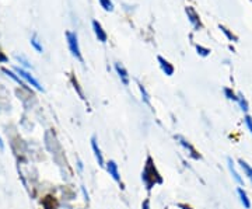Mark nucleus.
Instances as JSON below:
<instances>
[{
	"mask_svg": "<svg viewBox=\"0 0 252 209\" xmlns=\"http://www.w3.org/2000/svg\"><path fill=\"white\" fill-rule=\"evenodd\" d=\"M142 181L144 182L147 190H152L156 184H161L162 182V178L157 172L152 157H147V162H146L143 173H142Z\"/></svg>",
	"mask_w": 252,
	"mask_h": 209,
	"instance_id": "nucleus-1",
	"label": "nucleus"
},
{
	"mask_svg": "<svg viewBox=\"0 0 252 209\" xmlns=\"http://www.w3.org/2000/svg\"><path fill=\"white\" fill-rule=\"evenodd\" d=\"M66 39H67V45H69V49H70V52H72L73 56L83 64V56H81L80 52V45H79L77 34H76L74 31H67V33H66Z\"/></svg>",
	"mask_w": 252,
	"mask_h": 209,
	"instance_id": "nucleus-2",
	"label": "nucleus"
},
{
	"mask_svg": "<svg viewBox=\"0 0 252 209\" xmlns=\"http://www.w3.org/2000/svg\"><path fill=\"white\" fill-rule=\"evenodd\" d=\"M14 72L17 73L20 77H23V79H24V80H26L28 84H31L32 87H35L36 90H39V91L44 90V87H42V86L39 84V82L36 80L35 77H34L32 74H30L27 70H24L23 68H14Z\"/></svg>",
	"mask_w": 252,
	"mask_h": 209,
	"instance_id": "nucleus-3",
	"label": "nucleus"
},
{
	"mask_svg": "<svg viewBox=\"0 0 252 209\" xmlns=\"http://www.w3.org/2000/svg\"><path fill=\"white\" fill-rule=\"evenodd\" d=\"M227 167H228V170H230L231 177L234 178V181L237 182V184H240V185H243L244 184L243 177H241V174L238 173V170L235 169V164H234V162H233V159H231V157H228V159H227Z\"/></svg>",
	"mask_w": 252,
	"mask_h": 209,
	"instance_id": "nucleus-4",
	"label": "nucleus"
},
{
	"mask_svg": "<svg viewBox=\"0 0 252 209\" xmlns=\"http://www.w3.org/2000/svg\"><path fill=\"white\" fill-rule=\"evenodd\" d=\"M93 30H94V34H95V36L98 38L99 42H107V39H108V35H107V33L104 31V28H102V26L99 24L97 20H94L93 21Z\"/></svg>",
	"mask_w": 252,
	"mask_h": 209,
	"instance_id": "nucleus-5",
	"label": "nucleus"
},
{
	"mask_svg": "<svg viewBox=\"0 0 252 209\" xmlns=\"http://www.w3.org/2000/svg\"><path fill=\"white\" fill-rule=\"evenodd\" d=\"M107 172L109 173V175L118 182V184H121V175H119V170H118V164L114 162V160H109L107 162Z\"/></svg>",
	"mask_w": 252,
	"mask_h": 209,
	"instance_id": "nucleus-6",
	"label": "nucleus"
},
{
	"mask_svg": "<svg viewBox=\"0 0 252 209\" xmlns=\"http://www.w3.org/2000/svg\"><path fill=\"white\" fill-rule=\"evenodd\" d=\"M91 147H93L94 156H95V159H97V162H98V166L104 167V166H105V163H104V156H102V153H101V149H99L98 143H97V139H95V137L91 138Z\"/></svg>",
	"mask_w": 252,
	"mask_h": 209,
	"instance_id": "nucleus-7",
	"label": "nucleus"
},
{
	"mask_svg": "<svg viewBox=\"0 0 252 209\" xmlns=\"http://www.w3.org/2000/svg\"><path fill=\"white\" fill-rule=\"evenodd\" d=\"M157 61H158V64H160L161 70L165 73L167 76H172V74H174V66H172L167 59H164L162 56H158V58H157Z\"/></svg>",
	"mask_w": 252,
	"mask_h": 209,
	"instance_id": "nucleus-8",
	"label": "nucleus"
},
{
	"mask_svg": "<svg viewBox=\"0 0 252 209\" xmlns=\"http://www.w3.org/2000/svg\"><path fill=\"white\" fill-rule=\"evenodd\" d=\"M115 70H117L118 76H119V79H121V82L124 83L125 86H129V73H127V70H126L125 68L117 62V64H115Z\"/></svg>",
	"mask_w": 252,
	"mask_h": 209,
	"instance_id": "nucleus-9",
	"label": "nucleus"
},
{
	"mask_svg": "<svg viewBox=\"0 0 252 209\" xmlns=\"http://www.w3.org/2000/svg\"><path fill=\"white\" fill-rule=\"evenodd\" d=\"M185 11H187V14H188V18H189V21H190V24L198 30V28L200 27V20H199L198 13L192 9V7H187Z\"/></svg>",
	"mask_w": 252,
	"mask_h": 209,
	"instance_id": "nucleus-10",
	"label": "nucleus"
},
{
	"mask_svg": "<svg viewBox=\"0 0 252 209\" xmlns=\"http://www.w3.org/2000/svg\"><path fill=\"white\" fill-rule=\"evenodd\" d=\"M237 194H238V197H240V202L243 204L244 208L251 209V201H250L248 194H247V191L244 190L243 187H238V188H237Z\"/></svg>",
	"mask_w": 252,
	"mask_h": 209,
	"instance_id": "nucleus-11",
	"label": "nucleus"
},
{
	"mask_svg": "<svg viewBox=\"0 0 252 209\" xmlns=\"http://www.w3.org/2000/svg\"><path fill=\"white\" fill-rule=\"evenodd\" d=\"M175 139H177V140H180L181 145L184 146L187 150H189V152H190V156H192L193 159H199V155L196 153V150L192 147V145H190V143H188V140H185V139L181 137V135H177V137H175Z\"/></svg>",
	"mask_w": 252,
	"mask_h": 209,
	"instance_id": "nucleus-12",
	"label": "nucleus"
},
{
	"mask_svg": "<svg viewBox=\"0 0 252 209\" xmlns=\"http://www.w3.org/2000/svg\"><path fill=\"white\" fill-rule=\"evenodd\" d=\"M238 163H240V167H241V170L244 172V175H245V177H247V178H248V180L252 182V167H251V166L247 163L245 160H243V159H241V160H240Z\"/></svg>",
	"mask_w": 252,
	"mask_h": 209,
	"instance_id": "nucleus-13",
	"label": "nucleus"
},
{
	"mask_svg": "<svg viewBox=\"0 0 252 209\" xmlns=\"http://www.w3.org/2000/svg\"><path fill=\"white\" fill-rule=\"evenodd\" d=\"M237 103H238L240 108L243 109L244 112H247V111L250 109V105H248V101L245 100V97H244L241 93H238V94H237Z\"/></svg>",
	"mask_w": 252,
	"mask_h": 209,
	"instance_id": "nucleus-14",
	"label": "nucleus"
},
{
	"mask_svg": "<svg viewBox=\"0 0 252 209\" xmlns=\"http://www.w3.org/2000/svg\"><path fill=\"white\" fill-rule=\"evenodd\" d=\"M137 86H139V90H140V94H142V100H143L144 104H147L149 107H152V103H150V96H149V93L146 91V89H144L140 83H137Z\"/></svg>",
	"mask_w": 252,
	"mask_h": 209,
	"instance_id": "nucleus-15",
	"label": "nucleus"
},
{
	"mask_svg": "<svg viewBox=\"0 0 252 209\" xmlns=\"http://www.w3.org/2000/svg\"><path fill=\"white\" fill-rule=\"evenodd\" d=\"M99 4H101V7L105 10V11H112L114 10V4H112V1L111 0H98Z\"/></svg>",
	"mask_w": 252,
	"mask_h": 209,
	"instance_id": "nucleus-16",
	"label": "nucleus"
},
{
	"mask_svg": "<svg viewBox=\"0 0 252 209\" xmlns=\"http://www.w3.org/2000/svg\"><path fill=\"white\" fill-rule=\"evenodd\" d=\"M31 45L35 48L38 52H44V48L41 45V42H39V39L36 38V35L31 36Z\"/></svg>",
	"mask_w": 252,
	"mask_h": 209,
	"instance_id": "nucleus-17",
	"label": "nucleus"
},
{
	"mask_svg": "<svg viewBox=\"0 0 252 209\" xmlns=\"http://www.w3.org/2000/svg\"><path fill=\"white\" fill-rule=\"evenodd\" d=\"M3 72L6 73L7 76H10L11 79H14V80H16V82H17L20 86H23V87H24V82H23V80L20 79V76H16V73L11 72V70H7V69H3Z\"/></svg>",
	"mask_w": 252,
	"mask_h": 209,
	"instance_id": "nucleus-18",
	"label": "nucleus"
},
{
	"mask_svg": "<svg viewBox=\"0 0 252 209\" xmlns=\"http://www.w3.org/2000/svg\"><path fill=\"white\" fill-rule=\"evenodd\" d=\"M244 124H245L247 129L250 131V134L252 135V117L251 115H245V117H244Z\"/></svg>",
	"mask_w": 252,
	"mask_h": 209,
	"instance_id": "nucleus-19",
	"label": "nucleus"
},
{
	"mask_svg": "<svg viewBox=\"0 0 252 209\" xmlns=\"http://www.w3.org/2000/svg\"><path fill=\"white\" fill-rule=\"evenodd\" d=\"M224 94H225V97L228 99V100H233L237 103V94H235L234 91L233 90H230V89H224Z\"/></svg>",
	"mask_w": 252,
	"mask_h": 209,
	"instance_id": "nucleus-20",
	"label": "nucleus"
},
{
	"mask_svg": "<svg viewBox=\"0 0 252 209\" xmlns=\"http://www.w3.org/2000/svg\"><path fill=\"white\" fill-rule=\"evenodd\" d=\"M196 49H198V54L202 55V56H207V55L210 54V49H207V48H203V46H200V45L196 46Z\"/></svg>",
	"mask_w": 252,
	"mask_h": 209,
	"instance_id": "nucleus-21",
	"label": "nucleus"
},
{
	"mask_svg": "<svg viewBox=\"0 0 252 209\" xmlns=\"http://www.w3.org/2000/svg\"><path fill=\"white\" fill-rule=\"evenodd\" d=\"M220 30H221V31H223V33H224L225 35L228 36V38H230V39H231V41H235V39H237V38H235V36L233 35V34H231V33H230V31H228V30H227V28L223 27V26H220Z\"/></svg>",
	"mask_w": 252,
	"mask_h": 209,
	"instance_id": "nucleus-22",
	"label": "nucleus"
},
{
	"mask_svg": "<svg viewBox=\"0 0 252 209\" xmlns=\"http://www.w3.org/2000/svg\"><path fill=\"white\" fill-rule=\"evenodd\" d=\"M142 209H150V201L146 200L143 202V205H142Z\"/></svg>",
	"mask_w": 252,
	"mask_h": 209,
	"instance_id": "nucleus-23",
	"label": "nucleus"
}]
</instances>
